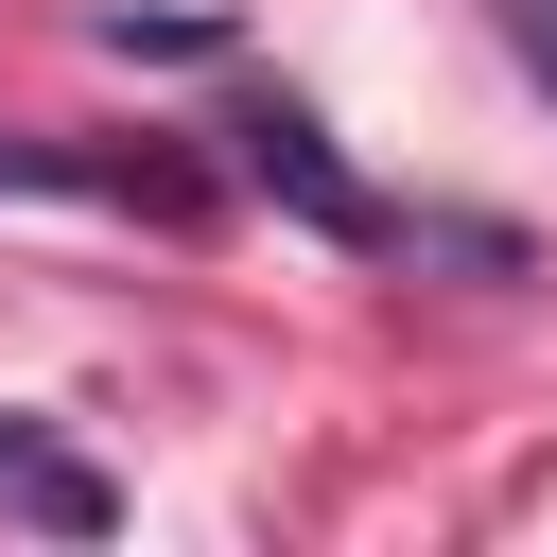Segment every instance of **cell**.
Listing matches in <instances>:
<instances>
[{
    "label": "cell",
    "instance_id": "obj_1",
    "mask_svg": "<svg viewBox=\"0 0 557 557\" xmlns=\"http://www.w3.org/2000/svg\"><path fill=\"white\" fill-rule=\"evenodd\" d=\"M226 157H244V174H261V191H278L313 244H400V209H383V191L331 157V122H313L296 87H244V104H226Z\"/></svg>",
    "mask_w": 557,
    "mask_h": 557
},
{
    "label": "cell",
    "instance_id": "obj_2",
    "mask_svg": "<svg viewBox=\"0 0 557 557\" xmlns=\"http://www.w3.org/2000/svg\"><path fill=\"white\" fill-rule=\"evenodd\" d=\"M0 191H87V209H157V226L209 209L191 157H70V139H0Z\"/></svg>",
    "mask_w": 557,
    "mask_h": 557
},
{
    "label": "cell",
    "instance_id": "obj_3",
    "mask_svg": "<svg viewBox=\"0 0 557 557\" xmlns=\"http://www.w3.org/2000/svg\"><path fill=\"white\" fill-rule=\"evenodd\" d=\"M0 505H17V522H52V540H104V522H122V505H104V470H70L35 418H0Z\"/></svg>",
    "mask_w": 557,
    "mask_h": 557
},
{
    "label": "cell",
    "instance_id": "obj_4",
    "mask_svg": "<svg viewBox=\"0 0 557 557\" xmlns=\"http://www.w3.org/2000/svg\"><path fill=\"white\" fill-rule=\"evenodd\" d=\"M104 52H139V70H209V52H226V17H139V0H122V17H104Z\"/></svg>",
    "mask_w": 557,
    "mask_h": 557
},
{
    "label": "cell",
    "instance_id": "obj_5",
    "mask_svg": "<svg viewBox=\"0 0 557 557\" xmlns=\"http://www.w3.org/2000/svg\"><path fill=\"white\" fill-rule=\"evenodd\" d=\"M505 52H522V70L557 87V0H505Z\"/></svg>",
    "mask_w": 557,
    "mask_h": 557
}]
</instances>
